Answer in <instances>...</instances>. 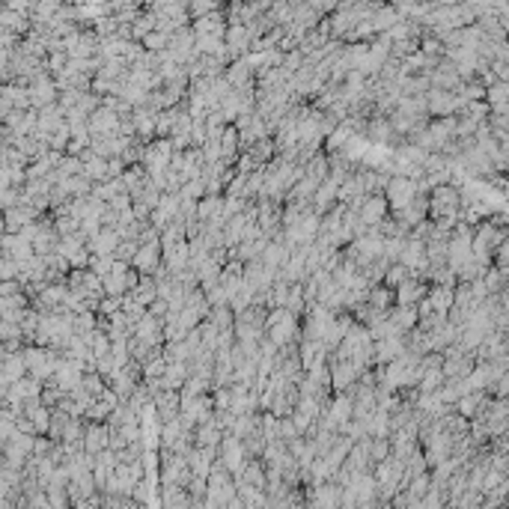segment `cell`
<instances>
[{
    "label": "cell",
    "instance_id": "18",
    "mask_svg": "<svg viewBox=\"0 0 509 509\" xmlns=\"http://www.w3.org/2000/svg\"><path fill=\"white\" fill-rule=\"evenodd\" d=\"M399 21H402V18L396 15L394 3H385L373 18H369V27H373V33L378 36V33H387V30L394 27V24H399Z\"/></svg>",
    "mask_w": 509,
    "mask_h": 509
},
{
    "label": "cell",
    "instance_id": "17",
    "mask_svg": "<svg viewBox=\"0 0 509 509\" xmlns=\"http://www.w3.org/2000/svg\"><path fill=\"white\" fill-rule=\"evenodd\" d=\"M220 429L215 426V420L211 423H203V426L194 429V447H206V450H218L220 447Z\"/></svg>",
    "mask_w": 509,
    "mask_h": 509
},
{
    "label": "cell",
    "instance_id": "38",
    "mask_svg": "<svg viewBox=\"0 0 509 509\" xmlns=\"http://www.w3.org/2000/svg\"><path fill=\"white\" fill-rule=\"evenodd\" d=\"M9 339H21L18 325H13V322H3V319H0V343H9Z\"/></svg>",
    "mask_w": 509,
    "mask_h": 509
},
{
    "label": "cell",
    "instance_id": "11",
    "mask_svg": "<svg viewBox=\"0 0 509 509\" xmlns=\"http://www.w3.org/2000/svg\"><path fill=\"white\" fill-rule=\"evenodd\" d=\"M131 122H134V137L143 146L155 140V113L150 108H134L131 111Z\"/></svg>",
    "mask_w": 509,
    "mask_h": 509
},
{
    "label": "cell",
    "instance_id": "6",
    "mask_svg": "<svg viewBox=\"0 0 509 509\" xmlns=\"http://www.w3.org/2000/svg\"><path fill=\"white\" fill-rule=\"evenodd\" d=\"M429 292V283L426 280H405L399 286V289H394V307H417L423 298H426Z\"/></svg>",
    "mask_w": 509,
    "mask_h": 509
},
{
    "label": "cell",
    "instance_id": "21",
    "mask_svg": "<svg viewBox=\"0 0 509 509\" xmlns=\"http://www.w3.org/2000/svg\"><path fill=\"white\" fill-rule=\"evenodd\" d=\"M191 497L185 489H173V485H161V509H188Z\"/></svg>",
    "mask_w": 509,
    "mask_h": 509
},
{
    "label": "cell",
    "instance_id": "2",
    "mask_svg": "<svg viewBox=\"0 0 509 509\" xmlns=\"http://www.w3.org/2000/svg\"><path fill=\"white\" fill-rule=\"evenodd\" d=\"M265 339L274 346V348H283V346H298L301 339V322L295 316H286L280 325H274L265 331Z\"/></svg>",
    "mask_w": 509,
    "mask_h": 509
},
{
    "label": "cell",
    "instance_id": "9",
    "mask_svg": "<svg viewBox=\"0 0 509 509\" xmlns=\"http://www.w3.org/2000/svg\"><path fill=\"white\" fill-rule=\"evenodd\" d=\"M191 30H194V36H218V39H224V30H227L224 6H220L218 13H211V15H203V18L191 21Z\"/></svg>",
    "mask_w": 509,
    "mask_h": 509
},
{
    "label": "cell",
    "instance_id": "25",
    "mask_svg": "<svg viewBox=\"0 0 509 509\" xmlns=\"http://www.w3.org/2000/svg\"><path fill=\"white\" fill-rule=\"evenodd\" d=\"M405 280H411V271L405 268V265H399V262H394V265H387V271H385V277H381V286H387V289H399Z\"/></svg>",
    "mask_w": 509,
    "mask_h": 509
},
{
    "label": "cell",
    "instance_id": "12",
    "mask_svg": "<svg viewBox=\"0 0 509 509\" xmlns=\"http://www.w3.org/2000/svg\"><path fill=\"white\" fill-rule=\"evenodd\" d=\"M387 322H390V328H394L396 334L405 337L408 331H414V328H417V310H414V307H390V310H387Z\"/></svg>",
    "mask_w": 509,
    "mask_h": 509
},
{
    "label": "cell",
    "instance_id": "42",
    "mask_svg": "<svg viewBox=\"0 0 509 509\" xmlns=\"http://www.w3.org/2000/svg\"><path fill=\"white\" fill-rule=\"evenodd\" d=\"M3 232H6V227H3V215H0V236H3Z\"/></svg>",
    "mask_w": 509,
    "mask_h": 509
},
{
    "label": "cell",
    "instance_id": "33",
    "mask_svg": "<svg viewBox=\"0 0 509 509\" xmlns=\"http://www.w3.org/2000/svg\"><path fill=\"white\" fill-rule=\"evenodd\" d=\"M218 3H211V0H194V3H188V18L191 21H197V18H203V15H211V13H218Z\"/></svg>",
    "mask_w": 509,
    "mask_h": 509
},
{
    "label": "cell",
    "instance_id": "40",
    "mask_svg": "<svg viewBox=\"0 0 509 509\" xmlns=\"http://www.w3.org/2000/svg\"><path fill=\"white\" fill-rule=\"evenodd\" d=\"M158 239H161V236H158L152 227H143V232L137 236V245H158Z\"/></svg>",
    "mask_w": 509,
    "mask_h": 509
},
{
    "label": "cell",
    "instance_id": "29",
    "mask_svg": "<svg viewBox=\"0 0 509 509\" xmlns=\"http://www.w3.org/2000/svg\"><path fill=\"white\" fill-rule=\"evenodd\" d=\"M111 268H113V257H90V262H87V271L95 274L99 280L108 277Z\"/></svg>",
    "mask_w": 509,
    "mask_h": 509
},
{
    "label": "cell",
    "instance_id": "26",
    "mask_svg": "<svg viewBox=\"0 0 509 509\" xmlns=\"http://www.w3.org/2000/svg\"><path fill=\"white\" fill-rule=\"evenodd\" d=\"M220 206H224V197H203L197 203V215L194 218L200 220V224H206V220H211V218L218 215Z\"/></svg>",
    "mask_w": 509,
    "mask_h": 509
},
{
    "label": "cell",
    "instance_id": "34",
    "mask_svg": "<svg viewBox=\"0 0 509 509\" xmlns=\"http://www.w3.org/2000/svg\"><path fill=\"white\" fill-rule=\"evenodd\" d=\"M137 248H140L137 241H120V245H116V250H113V259H116V262H129V265H131Z\"/></svg>",
    "mask_w": 509,
    "mask_h": 509
},
{
    "label": "cell",
    "instance_id": "13",
    "mask_svg": "<svg viewBox=\"0 0 509 509\" xmlns=\"http://www.w3.org/2000/svg\"><path fill=\"white\" fill-rule=\"evenodd\" d=\"M116 245H120V236H116L113 229H99L87 241V253H90V257H113Z\"/></svg>",
    "mask_w": 509,
    "mask_h": 509
},
{
    "label": "cell",
    "instance_id": "32",
    "mask_svg": "<svg viewBox=\"0 0 509 509\" xmlns=\"http://www.w3.org/2000/svg\"><path fill=\"white\" fill-rule=\"evenodd\" d=\"M164 369H167V364H164V357H150L146 364L140 366V381H152V378H161L164 375Z\"/></svg>",
    "mask_w": 509,
    "mask_h": 509
},
{
    "label": "cell",
    "instance_id": "24",
    "mask_svg": "<svg viewBox=\"0 0 509 509\" xmlns=\"http://www.w3.org/2000/svg\"><path fill=\"white\" fill-rule=\"evenodd\" d=\"M155 21H158V18L150 15V13H143V6H140V15L131 21V42H143V39L155 30Z\"/></svg>",
    "mask_w": 509,
    "mask_h": 509
},
{
    "label": "cell",
    "instance_id": "16",
    "mask_svg": "<svg viewBox=\"0 0 509 509\" xmlns=\"http://www.w3.org/2000/svg\"><path fill=\"white\" fill-rule=\"evenodd\" d=\"M188 381V364H167L164 375L158 378V385H161V390H182V385Z\"/></svg>",
    "mask_w": 509,
    "mask_h": 509
},
{
    "label": "cell",
    "instance_id": "3",
    "mask_svg": "<svg viewBox=\"0 0 509 509\" xmlns=\"http://www.w3.org/2000/svg\"><path fill=\"white\" fill-rule=\"evenodd\" d=\"M116 129H120V113H113L108 108L92 111L90 120H87V134L90 137H116Z\"/></svg>",
    "mask_w": 509,
    "mask_h": 509
},
{
    "label": "cell",
    "instance_id": "36",
    "mask_svg": "<svg viewBox=\"0 0 509 509\" xmlns=\"http://www.w3.org/2000/svg\"><path fill=\"white\" fill-rule=\"evenodd\" d=\"M120 307H122V298H102V301H99V310H95V316L108 319V316L120 313Z\"/></svg>",
    "mask_w": 509,
    "mask_h": 509
},
{
    "label": "cell",
    "instance_id": "30",
    "mask_svg": "<svg viewBox=\"0 0 509 509\" xmlns=\"http://www.w3.org/2000/svg\"><path fill=\"white\" fill-rule=\"evenodd\" d=\"M104 387H108V385H104V378L99 373H83V378H81V390H83V394H90L95 399Z\"/></svg>",
    "mask_w": 509,
    "mask_h": 509
},
{
    "label": "cell",
    "instance_id": "28",
    "mask_svg": "<svg viewBox=\"0 0 509 509\" xmlns=\"http://www.w3.org/2000/svg\"><path fill=\"white\" fill-rule=\"evenodd\" d=\"M209 322L218 328V331H232V310L229 307H215L209 313Z\"/></svg>",
    "mask_w": 509,
    "mask_h": 509
},
{
    "label": "cell",
    "instance_id": "31",
    "mask_svg": "<svg viewBox=\"0 0 509 509\" xmlns=\"http://www.w3.org/2000/svg\"><path fill=\"white\" fill-rule=\"evenodd\" d=\"M167 42H170V36H164V33H158V30H152V33L146 36L140 45H143L146 54H161V51H167Z\"/></svg>",
    "mask_w": 509,
    "mask_h": 509
},
{
    "label": "cell",
    "instance_id": "39",
    "mask_svg": "<svg viewBox=\"0 0 509 509\" xmlns=\"http://www.w3.org/2000/svg\"><path fill=\"white\" fill-rule=\"evenodd\" d=\"M99 229H102L99 218H87V220H81V229H78V232H81V236L90 241V239H92V236H95V232H99Z\"/></svg>",
    "mask_w": 509,
    "mask_h": 509
},
{
    "label": "cell",
    "instance_id": "8",
    "mask_svg": "<svg viewBox=\"0 0 509 509\" xmlns=\"http://www.w3.org/2000/svg\"><path fill=\"white\" fill-rule=\"evenodd\" d=\"M161 265V248L158 245H140L131 259V268L140 274V277H150V274Z\"/></svg>",
    "mask_w": 509,
    "mask_h": 509
},
{
    "label": "cell",
    "instance_id": "4",
    "mask_svg": "<svg viewBox=\"0 0 509 509\" xmlns=\"http://www.w3.org/2000/svg\"><path fill=\"white\" fill-rule=\"evenodd\" d=\"M152 408H155L158 426L173 423L179 417V394L176 390H158V394H152Z\"/></svg>",
    "mask_w": 509,
    "mask_h": 509
},
{
    "label": "cell",
    "instance_id": "27",
    "mask_svg": "<svg viewBox=\"0 0 509 509\" xmlns=\"http://www.w3.org/2000/svg\"><path fill=\"white\" fill-rule=\"evenodd\" d=\"M179 194L188 197V200H194V203H200V200L206 197V182H203L200 176H197V179H188V182L179 188Z\"/></svg>",
    "mask_w": 509,
    "mask_h": 509
},
{
    "label": "cell",
    "instance_id": "23",
    "mask_svg": "<svg viewBox=\"0 0 509 509\" xmlns=\"http://www.w3.org/2000/svg\"><path fill=\"white\" fill-rule=\"evenodd\" d=\"M304 176H307V179H313L316 185H322L325 179H328V155H325V152L313 155L310 161L304 164Z\"/></svg>",
    "mask_w": 509,
    "mask_h": 509
},
{
    "label": "cell",
    "instance_id": "22",
    "mask_svg": "<svg viewBox=\"0 0 509 509\" xmlns=\"http://www.w3.org/2000/svg\"><path fill=\"white\" fill-rule=\"evenodd\" d=\"M0 369H3V375H6L9 385H15V381H21V378L27 375V366H24V357H21V352L6 355L3 364H0Z\"/></svg>",
    "mask_w": 509,
    "mask_h": 509
},
{
    "label": "cell",
    "instance_id": "5",
    "mask_svg": "<svg viewBox=\"0 0 509 509\" xmlns=\"http://www.w3.org/2000/svg\"><path fill=\"white\" fill-rule=\"evenodd\" d=\"M39 218H42V215H39L33 206H24V203H21V206H13V209L3 211V227H6L9 236H18V232L24 229L27 224H33V220H39Z\"/></svg>",
    "mask_w": 509,
    "mask_h": 509
},
{
    "label": "cell",
    "instance_id": "35",
    "mask_svg": "<svg viewBox=\"0 0 509 509\" xmlns=\"http://www.w3.org/2000/svg\"><path fill=\"white\" fill-rule=\"evenodd\" d=\"M420 54H423V57H438V60H441V57H444V45H441L438 39H432V36H423V39H420Z\"/></svg>",
    "mask_w": 509,
    "mask_h": 509
},
{
    "label": "cell",
    "instance_id": "14",
    "mask_svg": "<svg viewBox=\"0 0 509 509\" xmlns=\"http://www.w3.org/2000/svg\"><path fill=\"white\" fill-rule=\"evenodd\" d=\"M298 360H301V373H307L313 364L328 360V352L322 348V343H316V339H298Z\"/></svg>",
    "mask_w": 509,
    "mask_h": 509
},
{
    "label": "cell",
    "instance_id": "19",
    "mask_svg": "<svg viewBox=\"0 0 509 509\" xmlns=\"http://www.w3.org/2000/svg\"><path fill=\"white\" fill-rule=\"evenodd\" d=\"M129 298H131L134 304H140V307H150V304L158 298V289H155L152 277H140V280H137V286L129 292Z\"/></svg>",
    "mask_w": 509,
    "mask_h": 509
},
{
    "label": "cell",
    "instance_id": "7",
    "mask_svg": "<svg viewBox=\"0 0 509 509\" xmlns=\"http://www.w3.org/2000/svg\"><path fill=\"white\" fill-rule=\"evenodd\" d=\"M390 215V209H387V200H385V194H378V197H366V203L360 206V211H357V220L364 224L366 229H373L375 224H381Z\"/></svg>",
    "mask_w": 509,
    "mask_h": 509
},
{
    "label": "cell",
    "instance_id": "10",
    "mask_svg": "<svg viewBox=\"0 0 509 509\" xmlns=\"http://www.w3.org/2000/svg\"><path fill=\"white\" fill-rule=\"evenodd\" d=\"M108 438H111V429L104 426V423H87L83 426V453H90V455H95V453H102V450H108Z\"/></svg>",
    "mask_w": 509,
    "mask_h": 509
},
{
    "label": "cell",
    "instance_id": "15",
    "mask_svg": "<svg viewBox=\"0 0 509 509\" xmlns=\"http://www.w3.org/2000/svg\"><path fill=\"white\" fill-rule=\"evenodd\" d=\"M474 366H476L474 355H462V357H453V360H444V364H441V375L447 381L450 378H468Z\"/></svg>",
    "mask_w": 509,
    "mask_h": 509
},
{
    "label": "cell",
    "instance_id": "20",
    "mask_svg": "<svg viewBox=\"0 0 509 509\" xmlns=\"http://www.w3.org/2000/svg\"><path fill=\"white\" fill-rule=\"evenodd\" d=\"M366 304L373 307V310H381V313H387L390 307H394V289H387V286H373V289L366 292Z\"/></svg>",
    "mask_w": 509,
    "mask_h": 509
},
{
    "label": "cell",
    "instance_id": "1",
    "mask_svg": "<svg viewBox=\"0 0 509 509\" xmlns=\"http://www.w3.org/2000/svg\"><path fill=\"white\" fill-rule=\"evenodd\" d=\"M417 197V188L411 179H402V176H390V182L385 188V200H387V209L390 215H396V211L405 209L411 200Z\"/></svg>",
    "mask_w": 509,
    "mask_h": 509
},
{
    "label": "cell",
    "instance_id": "41",
    "mask_svg": "<svg viewBox=\"0 0 509 509\" xmlns=\"http://www.w3.org/2000/svg\"><path fill=\"white\" fill-rule=\"evenodd\" d=\"M125 173V164L120 158H108V179H120Z\"/></svg>",
    "mask_w": 509,
    "mask_h": 509
},
{
    "label": "cell",
    "instance_id": "37",
    "mask_svg": "<svg viewBox=\"0 0 509 509\" xmlns=\"http://www.w3.org/2000/svg\"><path fill=\"white\" fill-rule=\"evenodd\" d=\"M108 209L116 211V215H125V211H131V197L129 194H116L108 203Z\"/></svg>",
    "mask_w": 509,
    "mask_h": 509
}]
</instances>
